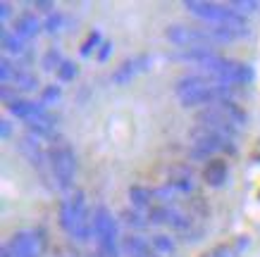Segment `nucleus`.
I'll use <instances>...</instances> for the list:
<instances>
[{"label": "nucleus", "instance_id": "f257e3e1", "mask_svg": "<svg viewBox=\"0 0 260 257\" xmlns=\"http://www.w3.org/2000/svg\"><path fill=\"white\" fill-rule=\"evenodd\" d=\"M174 95L179 98L184 107H210L217 102L234 100V86L224 84L220 79H213L208 74H186L174 86Z\"/></svg>", "mask_w": 260, "mask_h": 257}, {"label": "nucleus", "instance_id": "f03ea898", "mask_svg": "<svg viewBox=\"0 0 260 257\" xmlns=\"http://www.w3.org/2000/svg\"><path fill=\"white\" fill-rule=\"evenodd\" d=\"M60 224H62L64 234L70 236L72 241L84 243L91 238V231H93V214L88 212L86 195L81 193V191H72V193L62 200V207H60Z\"/></svg>", "mask_w": 260, "mask_h": 257}, {"label": "nucleus", "instance_id": "7ed1b4c3", "mask_svg": "<svg viewBox=\"0 0 260 257\" xmlns=\"http://www.w3.org/2000/svg\"><path fill=\"white\" fill-rule=\"evenodd\" d=\"M246 122H248L246 112L234 100H224V102H217V105H210V107H203L198 109L196 115L198 126L215 129V131L224 133L229 138H237L241 133V129L246 126Z\"/></svg>", "mask_w": 260, "mask_h": 257}, {"label": "nucleus", "instance_id": "20e7f679", "mask_svg": "<svg viewBox=\"0 0 260 257\" xmlns=\"http://www.w3.org/2000/svg\"><path fill=\"white\" fill-rule=\"evenodd\" d=\"M189 145L196 157L203 160H215V155H227V153H237L234 148V138H229L224 133L208 129V126H193L189 131Z\"/></svg>", "mask_w": 260, "mask_h": 257}, {"label": "nucleus", "instance_id": "39448f33", "mask_svg": "<svg viewBox=\"0 0 260 257\" xmlns=\"http://www.w3.org/2000/svg\"><path fill=\"white\" fill-rule=\"evenodd\" d=\"M184 10L205 22V26H246L244 17L229 3H201V0H189L184 3Z\"/></svg>", "mask_w": 260, "mask_h": 257}, {"label": "nucleus", "instance_id": "423d86ee", "mask_svg": "<svg viewBox=\"0 0 260 257\" xmlns=\"http://www.w3.org/2000/svg\"><path fill=\"white\" fill-rule=\"evenodd\" d=\"M50 153V179L60 191H70L74 179H77V155L67 143H55L53 148H48Z\"/></svg>", "mask_w": 260, "mask_h": 257}, {"label": "nucleus", "instance_id": "0eeeda50", "mask_svg": "<svg viewBox=\"0 0 260 257\" xmlns=\"http://www.w3.org/2000/svg\"><path fill=\"white\" fill-rule=\"evenodd\" d=\"M95 248L101 257H115L117 255V219L108 207H98L93 212V231Z\"/></svg>", "mask_w": 260, "mask_h": 257}, {"label": "nucleus", "instance_id": "6e6552de", "mask_svg": "<svg viewBox=\"0 0 260 257\" xmlns=\"http://www.w3.org/2000/svg\"><path fill=\"white\" fill-rule=\"evenodd\" d=\"M165 36L170 43L184 48V50H213V46H217V41L213 39L208 26L198 29L189 24H172V26H167Z\"/></svg>", "mask_w": 260, "mask_h": 257}, {"label": "nucleus", "instance_id": "1a4fd4ad", "mask_svg": "<svg viewBox=\"0 0 260 257\" xmlns=\"http://www.w3.org/2000/svg\"><path fill=\"white\" fill-rule=\"evenodd\" d=\"M12 257H41L46 250V238L36 229H19L5 243Z\"/></svg>", "mask_w": 260, "mask_h": 257}, {"label": "nucleus", "instance_id": "9d476101", "mask_svg": "<svg viewBox=\"0 0 260 257\" xmlns=\"http://www.w3.org/2000/svg\"><path fill=\"white\" fill-rule=\"evenodd\" d=\"M167 186L177 195H191L196 193L198 188V176L186 164H174L172 169L167 171Z\"/></svg>", "mask_w": 260, "mask_h": 257}, {"label": "nucleus", "instance_id": "9b49d317", "mask_svg": "<svg viewBox=\"0 0 260 257\" xmlns=\"http://www.w3.org/2000/svg\"><path fill=\"white\" fill-rule=\"evenodd\" d=\"M26 126H29V133H31V136H36V138H41V140H48L55 136L57 117L50 109H41L36 117H31L26 122Z\"/></svg>", "mask_w": 260, "mask_h": 257}, {"label": "nucleus", "instance_id": "f8f14e48", "mask_svg": "<svg viewBox=\"0 0 260 257\" xmlns=\"http://www.w3.org/2000/svg\"><path fill=\"white\" fill-rule=\"evenodd\" d=\"M148 67H150V57H146V55L129 57V60L119 64L117 71L112 74V81H115V84H124V81H129V79H134V77H139V74H143Z\"/></svg>", "mask_w": 260, "mask_h": 257}, {"label": "nucleus", "instance_id": "ddd939ff", "mask_svg": "<svg viewBox=\"0 0 260 257\" xmlns=\"http://www.w3.org/2000/svg\"><path fill=\"white\" fill-rule=\"evenodd\" d=\"M41 29H43V22H41L34 12H24V15H19L15 19V24H12V31H15L19 39H24V41L34 39Z\"/></svg>", "mask_w": 260, "mask_h": 257}, {"label": "nucleus", "instance_id": "4468645a", "mask_svg": "<svg viewBox=\"0 0 260 257\" xmlns=\"http://www.w3.org/2000/svg\"><path fill=\"white\" fill-rule=\"evenodd\" d=\"M122 250L126 257H160L155 248L150 245V241H146L141 236H126L122 243Z\"/></svg>", "mask_w": 260, "mask_h": 257}, {"label": "nucleus", "instance_id": "2eb2a0df", "mask_svg": "<svg viewBox=\"0 0 260 257\" xmlns=\"http://www.w3.org/2000/svg\"><path fill=\"white\" fill-rule=\"evenodd\" d=\"M129 203L136 210H150L153 205H158V195L153 188L146 186H132L129 188Z\"/></svg>", "mask_w": 260, "mask_h": 257}, {"label": "nucleus", "instance_id": "dca6fc26", "mask_svg": "<svg viewBox=\"0 0 260 257\" xmlns=\"http://www.w3.org/2000/svg\"><path fill=\"white\" fill-rule=\"evenodd\" d=\"M41 109H46V105H43V102L26 100V98H19V100H15L12 105H8V112H10V115H12V117L24 119V122H29L31 117H36Z\"/></svg>", "mask_w": 260, "mask_h": 257}, {"label": "nucleus", "instance_id": "f3484780", "mask_svg": "<svg viewBox=\"0 0 260 257\" xmlns=\"http://www.w3.org/2000/svg\"><path fill=\"white\" fill-rule=\"evenodd\" d=\"M227 176H229V169L222 160H208L205 171H203V179L208 186H215V188L222 186V183L227 181Z\"/></svg>", "mask_w": 260, "mask_h": 257}, {"label": "nucleus", "instance_id": "a211bd4d", "mask_svg": "<svg viewBox=\"0 0 260 257\" xmlns=\"http://www.w3.org/2000/svg\"><path fill=\"white\" fill-rule=\"evenodd\" d=\"M122 222H124L126 226H132V229H148V226H153L150 224V217H148V212L146 210H136V207H126L122 214Z\"/></svg>", "mask_w": 260, "mask_h": 257}, {"label": "nucleus", "instance_id": "6ab92c4d", "mask_svg": "<svg viewBox=\"0 0 260 257\" xmlns=\"http://www.w3.org/2000/svg\"><path fill=\"white\" fill-rule=\"evenodd\" d=\"M150 245L155 248V252H158L160 257L162 255H174V250H177L174 238L172 236H167V234H153L150 236Z\"/></svg>", "mask_w": 260, "mask_h": 257}, {"label": "nucleus", "instance_id": "aec40b11", "mask_svg": "<svg viewBox=\"0 0 260 257\" xmlns=\"http://www.w3.org/2000/svg\"><path fill=\"white\" fill-rule=\"evenodd\" d=\"M12 88L15 91H19V93H26V91H34L36 86H39V81H36V77H34L31 71H24V69H17L15 79H12Z\"/></svg>", "mask_w": 260, "mask_h": 257}, {"label": "nucleus", "instance_id": "412c9836", "mask_svg": "<svg viewBox=\"0 0 260 257\" xmlns=\"http://www.w3.org/2000/svg\"><path fill=\"white\" fill-rule=\"evenodd\" d=\"M62 64H64V57L60 50H55V48L43 55V67H46V71H55L57 74V69H60Z\"/></svg>", "mask_w": 260, "mask_h": 257}, {"label": "nucleus", "instance_id": "4be33fe9", "mask_svg": "<svg viewBox=\"0 0 260 257\" xmlns=\"http://www.w3.org/2000/svg\"><path fill=\"white\" fill-rule=\"evenodd\" d=\"M62 26H64V15L62 12H57V10L43 19V31H48V33H60L62 31Z\"/></svg>", "mask_w": 260, "mask_h": 257}, {"label": "nucleus", "instance_id": "5701e85b", "mask_svg": "<svg viewBox=\"0 0 260 257\" xmlns=\"http://www.w3.org/2000/svg\"><path fill=\"white\" fill-rule=\"evenodd\" d=\"M229 5L237 10L241 17L251 15V12H258L260 10V3H253V0H234V3H229Z\"/></svg>", "mask_w": 260, "mask_h": 257}, {"label": "nucleus", "instance_id": "b1692460", "mask_svg": "<svg viewBox=\"0 0 260 257\" xmlns=\"http://www.w3.org/2000/svg\"><path fill=\"white\" fill-rule=\"evenodd\" d=\"M77 64L72 62V60H64V64L62 67H60V69H57V77L62 79V81H72V79L77 77Z\"/></svg>", "mask_w": 260, "mask_h": 257}, {"label": "nucleus", "instance_id": "393cba45", "mask_svg": "<svg viewBox=\"0 0 260 257\" xmlns=\"http://www.w3.org/2000/svg\"><path fill=\"white\" fill-rule=\"evenodd\" d=\"M98 43H101V33L93 31L86 41H84V46H81V55H84V57H86V55H91V53H93V48H98Z\"/></svg>", "mask_w": 260, "mask_h": 257}, {"label": "nucleus", "instance_id": "a878e982", "mask_svg": "<svg viewBox=\"0 0 260 257\" xmlns=\"http://www.w3.org/2000/svg\"><path fill=\"white\" fill-rule=\"evenodd\" d=\"M60 100V88L57 86H48L46 91L41 93V102L43 105H50V102H57Z\"/></svg>", "mask_w": 260, "mask_h": 257}, {"label": "nucleus", "instance_id": "bb28decb", "mask_svg": "<svg viewBox=\"0 0 260 257\" xmlns=\"http://www.w3.org/2000/svg\"><path fill=\"white\" fill-rule=\"evenodd\" d=\"M34 10H36V12H46V17H48L55 12V5L48 3V0H39V3H34Z\"/></svg>", "mask_w": 260, "mask_h": 257}, {"label": "nucleus", "instance_id": "cd10ccee", "mask_svg": "<svg viewBox=\"0 0 260 257\" xmlns=\"http://www.w3.org/2000/svg\"><path fill=\"white\" fill-rule=\"evenodd\" d=\"M0 19H3V24H8L12 19V5L10 3H0Z\"/></svg>", "mask_w": 260, "mask_h": 257}, {"label": "nucleus", "instance_id": "c85d7f7f", "mask_svg": "<svg viewBox=\"0 0 260 257\" xmlns=\"http://www.w3.org/2000/svg\"><path fill=\"white\" fill-rule=\"evenodd\" d=\"M237 255V250L232 248V245H222V248H217L213 252V257H234Z\"/></svg>", "mask_w": 260, "mask_h": 257}, {"label": "nucleus", "instance_id": "c756f323", "mask_svg": "<svg viewBox=\"0 0 260 257\" xmlns=\"http://www.w3.org/2000/svg\"><path fill=\"white\" fill-rule=\"evenodd\" d=\"M0 133H3V138H8L10 136V122L8 119H3V122H0Z\"/></svg>", "mask_w": 260, "mask_h": 257}, {"label": "nucleus", "instance_id": "7c9ffc66", "mask_svg": "<svg viewBox=\"0 0 260 257\" xmlns=\"http://www.w3.org/2000/svg\"><path fill=\"white\" fill-rule=\"evenodd\" d=\"M110 50H112V46H110V43H105V46L101 48V55H98V57H101V60H108V55H110Z\"/></svg>", "mask_w": 260, "mask_h": 257}]
</instances>
